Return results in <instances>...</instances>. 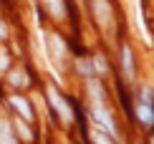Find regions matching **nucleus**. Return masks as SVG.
I'll list each match as a JSON object with an SVG mask.
<instances>
[{
	"label": "nucleus",
	"instance_id": "39448f33",
	"mask_svg": "<svg viewBox=\"0 0 154 144\" xmlns=\"http://www.w3.org/2000/svg\"><path fill=\"white\" fill-rule=\"evenodd\" d=\"M48 48H51V56H53L58 63L66 58V45H63V41L58 36H48Z\"/></svg>",
	"mask_w": 154,
	"mask_h": 144
},
{
	"label": "nucleus",
	"instance_id": "423d86ee",
	"mask_svg": "<svg viewBox=\"0 0 154 144\" xmlns=\"http://www.w3.org/2000/svg\"><path fill=\"white\" fill-rule=\"evenodd\" d=\"M10 104H13V109H15L18 114L23 116V121H30V119H33V111H30L28 101H25L23 96H13V99H10Z\"/></svg>",
	"mask_w": 154,
	"mask_h": 144
},
{
	"label": "nucleus",
	"instance_id": "7ed1b4c3",
	"mask_svg": "<svg viewBox=\"0 0 154 144\" xmlns=\"http://www.w3.org/2000/svg\"><path fill=\"white\" fill-rule=\"evenodd\" d=\"M91 8H94L96 23L104 30H109V25H111V8H109V3L106 0H91Z\"/></svg>",
	"mask_w": 154,
	"mask_h": 144
},
{
	"label": "nucleus",
	"instance_id": "f257e3e1",
	"mask_svg": "<svg viewBox=\"0 0 154 144\" xmlns=\"http://www.w3.org/2000/svg\"><path fill=\"white\" fill-rule=\"evenodd\" d=\"M91 116H94V124H96V127H99V129H104L109 136H114V139H116V127H114V121H111V116H109V111L104 109V104L94 106Z\"/></svg>",
	"mask_w": 154,
	"mask_h": 144
},
{
	"label": "nucleus",
	"instance_id": "20e7f679",
	"mask_svg": "<svg viewBox=\"0 0 154 144\" xmlns=\"http://www.w3.org/2000/svg\"><path fill=\"white\" fill-rule=\"evenodd\" d=\"M131 10H134V20H137V28H139V33H142L144 43H152V38H149V30H146V25H144V18H142V0H131Z\"/></svg>",
	"mask_w": 154,
	"mask_h": 144
},
{
	"label": "nucleus",
	"instance_id": "9d476101",
	"mask_svg": "<svg viewBox=\"0 0 154 144\" xmlns=\"http://www.w3.org/2000/svg\"><path fill=\"white\" fill-rule=\"evenodd\" d=\"M46 5H48V10H51V15H56V18H63V15H66L63 0H46Z\"/></svg>",
	"mask_w": 154,
	"mask_h": 144
},
{
	"label": "nucleus",
	"instance_id": "1a4fd4ad",
	"mask_svg": "<svg viewBox=\"0 0 154 144\" xmlns=\"http://www.w3.org/2000/svg\"><path fill=\"white\" fill-rule=\"evenodd\" d=\"M0 144H15V136H13V127L8 121H0Z\"/></svg>",
	"mask_w": 154,
	"mask_h": 144
},
{
	"label": "nucleus",
	"instance_id": "9b49d317",
	"mask_svg": "<svg viewBox=\"0 0 154 144\" xmlns=\"http://www.w3.org/2000/svg\"><path fill=\"white\" fill-rule=\"evenodd\" d=\"M91 139H94L96 144H109V139H106V134L101 132L99 127H94V129H91Z\"/></svg>",
	"mask_w": 154,
	"mask_h": 144
},
{
	"label": "nucleus",
	"instance_id": "f03ea898",
	"mask_svg": "<svg viewBox=\"0 0 154 144\" xmlns=\"http://www.w3.org/2000/svg\"><path fill=\"white\" fill-rule=\"evenodd\" d=\"M48 101H51V106H53L56 111H58V116H61V121H71L73 119V111H71V106H68L66 101H63V96L58 94V91H56L53 86L48 89Z\"/></svg>",
	"mask_w": 154,
	"mask_h": 144
},
{
	"label": "nucleus",
	"instance_id": "6e6552de",
	"mask_svg": "<svg viewBox=\"0 0 154 144\" xmlns=\"http://www.w3.org/2000/svg\"><path fill=\"white\" fill-rule=\"evenodd\" d=\"M137 116L142 119V124H154V111L149 109V104H137Z\"/></svg>",
	"mask_w": 154,
	"mask_h": 144
},
{
	"label": "nucleus",
	"instance_id": "ddd939ff",
	"mask_svg": "<svg viewBox=\"0 0 154 144\" xmlns=\"http://www.w3.org/2000/svg\"><path fill=\"white\" fill-rule=\"evenodd\" d=\"M18 132H20L23 139H30V132H28V127H25V124H18Z\"/></svg>",
	"mask_w": 154,
	"mask_h": 144
},
{
	"label": "nucleus",
	"instance_id": "4468645a",
	"mask_svg": "<svg viewBox=\"0 0 154 144\" xmlns=\"http://www.w3.org/2000/svg\"><path fill=\"white\" fill-rule=\"evenodd\" d=\"M5 66H8V61H5V56H3V53H0V71H3Z\"/></svg>",
	"mask_w": 154,
	"mask_h": 144
},
{
	"label": "nucleus",
	"instance_id": "dca6fc26",
	"mask_svg": "<svg viewBox=\"0 0 154 144\" xmlns=\"http://www.w3.org/2000/svg\"><path fill=\"white\" fill-rule=\"evenodd\" d=\"M152 144H154V139H152Z\"/></svg>",
	"mask_w": 154,
	"mask_h": 144
},
{
	"label": "nucleus",
	"instance_id": "2eb2a0df",
	"mask_svg": "<svg viewBox=\"0 0 154 144\" xmlns=\"http://www.w3.org/2000/svg\"><path fill=\"white\" fill-rule=\"evenodd\" d=\"M0 38H5V25L0 23Z\"/></svg>",
	"mask_w": 154,
	"mask_h": 144
},
{
	"label": "nucleus",
	"instance_id": "0eeeda50",
	"mask_svg": "<svg viewBox=\"0 0 154 144\" xmlns=\"http://www.w3.org/2000/svg\"><path fill=\"white\" fill-rule=\"evenodd\" d=\"M121 66H124L126 78H131V76H134V58H131L129 45H124V48H121Z\"/></svg>",
	"mask_w": 154,
	"mask_h": 144
},
{
	"label": "nucleus",
	"instance_id": "f8f14e48",
	"mask_svg": "<svg viewBox=\"0 0 154 144\" xmlns=\"http://www.w3.org/2000/svg\"><path fill=\"white\" fill-rule=\"evenodd\" d=\"M10 81L15 83V86H25V74H23V71H15V74L10 76Z\"/></svg>",
	"mask_w": 154,
	"mask_h": 144
}]
</instances>
